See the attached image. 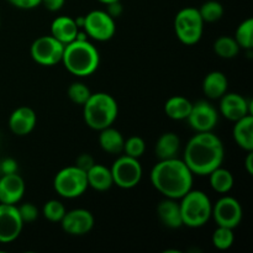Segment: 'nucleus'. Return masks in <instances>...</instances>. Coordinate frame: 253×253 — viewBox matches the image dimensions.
Here are the masks:
<instances>
[{
  "mask_svg": "<svg viewBox=\"0 0 253 253\" xmlns=\"http://www.w3.org/2000/svg\"><path fill=\"white\" fill-rule=\"evenodd\" d=\"M225 158V147L219 136L212 131L197 132L184 150L183 161L193 174L209 175L222 165Z\"/></svg>",
  "mask_w": 253,
  "mask_h": 253,
  "instance_id": "1",
  "label": "nucleus"
},
{
  "mask_svg": "<svg viewBox=\"0 0 253 253\" xmlns=\"http://www.w3.org/2000/svg\"><path fill=\"white\" fill-rule=\"evenodd\" d=\"M193 175L184 161L174 157L158 161L151 169L150 180L163 197L179 200L193 189Z\"/></svg>",
  "mask_w": 253,
  "mask_h": 253,
  "instance_id": "2",
  "label": "nucleus"
},
{
  "mask_svg": "<svg viewBox=\"0 0 253 253\" xmlns=\"http://www.w3.org/2000/svg\"><path fill=\"white\" fill-rule=\"evenodd\" d=\"M62 63L73 76L88 77L98 69L100 54L88 40H74L64 46Z\"/></svg>",
  "mask_w": 253,
  "mask_h": 253,
  "instance_id": "3",
  "label": "nucleus"
},
{
  "mask_svg": "<svg viewBox=\"0 0 253 253\" xmlns=\"http://www.w3.org/2000/svg\"><path fill=\"white\" fill-rule=\"evenodd\" d=\"M119 115V105L113 95L104 91L91 93L83 105L84 121L90 128L100 131L113 126Z\"/></svg>",
  "mask_w": 253,
  "mask_h": 253,
  "instance_id": "4",
  "label": "nucleus"
},
{
  "mask_svg": "<svg viewBox=\"0 0 253 253\" xmlns=\"http://www.w3.org/2000/svg\"><path fill=\"white\" fill-rule=\"evenodd\" d=\"M179 200L180 214L184 226L198 229L207 225L211 219L212 203L208 194L202 190L190 189Z\"/></svg>",
  "mask_w": 253,
  "mask_h": 253,
  "instance_id": "5",
  "label": "nucleus"
},
{
  "mask_svg": "<svg viewBox=\"0 0 253 253\" xmlns=\"http://www.w3.org/2000/svg\"><path fill=\"white\" fill-rule=\"evenodd\" d=\"M53 188L59 197L64 199H76L88 189L86 172L77 166H68L59 170L53 179Z\"/></svg>",
  "mask_w": 253,
  "mask_h": 253,
  "instance_id": "6",
  "label": "nucleus"
},
{
  "mask_svg": "<svg viewBox=\"0 0 253 253\" xmlns=\"http://www.w3.org/2000/svg\"><path fill=\"white\" fill-rule=\"evenodd\" d=\"M204 24L195 7H184L174 17V31L178 40L187 46H193L202 40Z\"/></svg>",
  "mask_w": 253,
  "mask_h": 253,
  "instance_id": "7",
  "label": "nucleus"
},
{
  "mask_svg": "<svg viewBox=\"0 0 253 253\" xmlns=\"http://www.w3.org/2000/svg\"><path fill=\"white\" fill-rule=\"evenodd\" d=\"M114 184L121 189H132L142 179V167L137 158L119 156L110 167Z\"/></svg>",
  "mask_w": 253,
  "mask_h": 253,
  "instance_id": "8",
  "label": "nucleus"
},
{
  "mask_svg": "<svg viewBox=\"0 0 253 253\" xmlns=\"http://www.w3.org/2000/svg\"><path fill=\"white\" fill-rule=\"evenodd\" d=\"M83 30L86 36L95 41H109L115 36V19L111 17L105 10H93L84 16Z\"/></svg>",
  "mask_w": 253,
  "mask_h": 253,
  "instance_id": "9",
  "label": "nucleus"
},
{
  "mask_svg": "<svg viewBox=\"0 0 253 253\" xmlns=\"http://www.w3.org/2000/svg\"><path fill=\"white\" fill-rule=\"evenodd\" d=\"M64 44L57 41L53 36H41L32 42L30 47L31 58L40 66H56L61 63L63 56Z\"/></svg>",
  "mask_w": 253,
  "mask_h": 253,
  "instance_id": "10",
  "label": "nucleus"
},
{
  "mask_svg": "<svg viewBox=\"0 0 253 253\" xmlns=\"http://www.w3.org/2000/svg\"><path fill=\"white\" fill-rule=\"evenodd\" d=\"M244 211L237 199L230 195H224L212 205L211 217H214L217 226L236 229L241 222Z\"/></svg>",
  "mask_w": 253,
  "mask_h": 253,
  "instance_id": "11",
  "label": "nucleus"
},
{
  "mask_svg": "<svg viewBox=\"0 0 253 253\" xmlns=\"http://www.w3.org/2000/svg\"><path fill=\"white\" fill-rule=\"evenodd\" d=\"M187 120L195 132H209L216 126L219 121V113L209 101L200 100L193 104Z\"/></svg>",
  "mask_w": 253,
  "mask_h": 253,
  "instance_id": "12",
  "label": "nucleus"
},
{
  "mask_svg": "<svg viewBox=\"0 0 253 253\" xmlns=\"http://www.w3.org/2000/svg\"><path fill=\"white\" fill-rule=\"evenodd\" d=\"M16 205L0 203V242L10 244L20 236L24 227Z\"/></svg>",
  "mask_w": 253,
  "mask_h": 253,
  "instance_id": "13",
  "label": "nucleus"
},
{
  "mask_svg": "<svg viewBox=\"0 0 253 253\" xmlns=\"http://www.w3.org/2000/svg\"><path fill=\"white\" fill-rule=\"evenodd\" d=\"M59 224L66 234L72 236H83L93 230L95 220L89 210L79 208L66 211Z\"/></svg>",
  "mask_w": 253,
  "mask_h": 253,
  "instance_id": "14",
  "label": "nucleus"
},
{
  "mask_svg": "<svg viewBox=\"0 0 253 253\" xmlns=\"http://www.w3.org/2000/svg\"><path fill=\"white\" fill-rule=\"evenodd\" d=\"M219 110L227 120L235 121L252 114V101L239 93H225L220 98Z\"/></svg>",
  "mask_w": 253,
  "mask_h": 253,
  "instance_id": "15",
  "label": "nucleus"
},
{
  "mask_svg": "<svg viewBox=\"0 0 253 253\" xmlns=\"http://www.w3.org/2000/svg\"><path fill=\"white\" fill-rule=\"evenodd\" d=\"M26 185L17 173L2 174L0 177V203L16 205L24 198Z\"/></svg>",
  "mask_w": 253,
  "mask_h": 253,
  "instance_id": "16",
  "label": "nucleus"
},
{
  "mask_svg": "<svg viewBox=\"0 0 253 253\" xmlns=\"http://www.w3.org/2000/svg\"><path fill=\"white\" fill-rule=\"evenodd\" d=\"M37 123L36 113L30 106H20L11 113L9 118V127L16 136H26L34 131Z\"/></svg>",
  "mask_w": 253,
  "mask_h": 253,
  "instance_id": "17",
  "label": "nucleus"
},
{
  "mask_svg": "<svg viewBox=\"0 0 253 253\" xmlns=\"http://www.w3.org/2000/svg\"><path fill=\"white\" fill-rule=\"evenodd\" d=\"M157 215L160 221L168 229H179L183 226L180 207L177 199L165 198L157 205Z\"/></svg>",
  "mask_w": 253,
  "mask_h": 253,
  "instance_id": "18",
  "label": "nucleus"
},
{
  "mask_svg": "<svg viewBox=\"0 0 253 253\" xmlns=\"http://www.w3.org/2000/svg\"><path fill=\"white\" fill-rule=\"evenodd\" d=\"M79 30L73 17L58 16L51 24V36L66 46L77 39Z\"/></svg>",
  "mask_w": 253,
  "mask_h": 253,
  "instance_id": "19",
  "label": "nucleus"
},
{
  "mask_svg": "<svg viewBox=\"0 0 253 253\" xmlns=\"http://www.w3.org/2000/svg\"><path fill=\"white\" fill-rule=\"evenodd\" d=\"M86 180L88 187L96 192H106L114 185L110 168L98 163H94L93 167L86 170Z\"/></svg>",
  "mask_w": 253,
  "mask_h": 253,
  "instance_id": "20",
  "label": "nucleus"
},
{
  "mask_svg": "<svg viewBox=\"0 0 253 253\" xmlns=\"http://www.w3.org/2000/svg\"><path fill=\"white\" fill-rule=\"evenodd\" d=\"M235 142L240 148L246 152L253 151V116L247 115L240 120L235 121L232 130Z\"/></svg>",
  "mask_w": 253,
  "mask_h": 253,
  "instance_id": "21",
  "label": "nucleus"
},
{
  "mask_svg": "<svg viewBox=\"0 0 253 253\" xmlns=\"http://www.w3.org/2000/svg\"><path fill=\"white\" fill-rule=\"evenodd\" d=\"M229 88V82L226 76L220 71H212L205 76L203 81V91L207 98L211 100L220 99Z\"/></svg>",
  "mask_w": 253,
  "mask_h": 253,
  "instance_id": "22",
  "label": "nucleus"
},
{
  "mask_svg": "<svg viewBox=\"0 0 253 253\" xmlns=\"http://www.w3.org/2000/svg\"><path fill=\"white\" fill-rule=\"evenodd\" d=\"M124 138L123 133L113 126L103 128L99 131V146L101 150L110 155H120L124 151Z\"/></svg>",
  "mask_w": 253,
  "mask_h": 253,
  "instance_id": "23",
  "label": "nucleus"
},
{
  "mask_svg": "<svg viewBox=\"0 0 253 253\" xmlns=\"http://www.w3.org/2000/svg\"><path fill=\"white\" fill-rule=\"evenodd\" d=\"M180 148V138L175 132H165L158 137L155 152L158 160H169L177 157Z\"/></svg>",
  "mask_w": 253,
  "mask_h": 253,
  "instance_id": "24",
  "label": "nucleus"
},
{
  "mask_svg": "<svg viewBox=\"0 0 253 253\" xmlns=\"http://www.w3.org/2000/svg\"><path fill=\"white\" fill-rule=\"evenodd\" d=\"M192 106L193 103L189 99L182 95H173L166 101L165 113L172 120H187L188 115L192 110Z\"/></svg>",
  "mask_w": 253,
  "mask_h": 253,
  "instance_id": "25",
  "label": "nucleus"
},
{
  "mask_svg": "<svg viewBox=\"0 0 253 253\" xmlns=\"http://www.w3.org/2000/svg\"><path fill=\"white\" fill-rule=\"evenodd\" d=\"M208 177H209L211 189L219 194H227L234 188V174L226 168H222L221 166L212 170Z\"/></svg>",
  "mask_w": 253,
  "mask_h": 253,
  "instance_id": "26",
  "label": "nucleus"
},
{
  "mask_svg": "<svg viewBox=\"0 0 253 253\" xmlns=\"http://www.w3.org/2000/svg\"><path fill=\"white\" fill-rule=\"evenodd\" d=\"M240 46L231 36H221L214 42V52L224 59H231L239 54Z\"/></svg>",
  "mask_w": 253,
  "mask_h": 253,
  "instance_id": "27",
  "label": "nucleus"
},
{
  "mask_svg": "<svg viewBox=\"0 0 253 253\" xmlns=\"http://www.w3.org/2000/svg\"><path fill=\"white\" fill-rule=\"evenodd\" d=\"M235 41L240 46V48H244L246 51H251L253 48V19H246L239 25L235 32Z\"/></svg>",
  "mask_w": 253,
  "mask_h": 253,
  "instance_id": "28",
  "label": "nucleus"
},
{
  "mask_svg": "<svg viewBox=\"0 0 253 253\" xmlns=\"http://www.w3.org/2000/svg\"><path fill=\"white\" fill-rule=\"evenodd\" d=\"M204 22H216L224 16V6L217 0H208L198 9Z\"/></svg>",
  "mask_w": 253,
  "mask_h": 253,
  "instance_id": "29",
  "label": "nucleus"
},
{
  "mask_svg": "<svg viewBox=\"0 0 253 253\" xmlns=\"http://www.w3.org/2000/svg\"><path fill=\"white\" fill-rule=\"evenodd\" d=\"M212 245L216 247L220 251H226L230 247L234 245L235 241V234L234 229H229V227L217 226L216 230L214 231L211 237Z\"/></svg>",
  "mask_w": 253,
  "mask_h": 253,
  "instance_id": "30",
  "label": "nucleus"
},
{
  "mask_svg": "<svg viewBox=\"0 0 253 253\" xmlns=\"http://www.w3.org/2000/svg\"><path fill=\"white\" fill-rule=\"evenodd\" d=\"M66 211L67 210L63 203L57 199L48 200L44 203L43 208H42V214L51 222H61Z\"/></svg>",
  "mask_w": 253,
  "mask_h": 253,
  "instance_id": "31",
  "label": "nucleus"
},
{
  "mask_svg": "<svg viewBox=\"0 0 253 253\" xmlns=\"http://www.w3.org/2000/svg\"><path fill=\"white\" fill-rule=\"evenodd\" d=\"M67 94H68V98L71 99L72 103L77 104V105H84L89 99V96L91 95V91L82 82H73L68 86Z\"/></svg>",
  "mask_w": 253,
  "mask_h": 253,
  "instance_id": "32",
  "label": "nucleus"
},
{
  "mask_svg": "<svg viewBox=\"0 0 253 253\" xmlns=\"http://www.w3.org/2000/svg\"><path fill=\"white\" fill-rule=\"evenodd\" d=\"M146 151V142L140 136H131L124 143V151L126 156H130L133 158L142 157Z\"/></svg>",
  "mask_w": 253,
  "mask_h": 253,
  "instance_id": "33",
  "label": "nucleus"
},
{
  "mask_svg": "<svg viewBox=\"0 0 253 253\" xmlns=\"http://www.w3.org/2000/svg\"><path fill=\"white\" fill-rule=\"evenodd\" d=\"M17 209H19L20 216H21L24 224H31V222L36 221L39 217V209L32 203H24L22 205L17 207Z\"/></svg>",
  "mask_w": 253,
  "mask_h": 253,
  "instance_id": "34",
  "label": "nucleus"
},
{
  "mask_svg": "<svg viewBox=\"0 0 253 253\" xmlns=\"http://www.w3.org/2000/svg\"><path fill=\"white\" fill-rule=\"evenodd\" d=\"M12 6L22 10H31L41 5L42 0H7Z\"/></svg>",
  "mask_w": 253,
  "mask_h": 253,
  "instance_id": "35",
  "label": "nucleus"
},
{
  "mask_svg": "<svg viewBox=\"0 0 253 253\" xmlns=\"http://www.w3.org/2000/svg\"><path fill=\"white\" fill-rule=\"evenodd\" d=\"M94 158L91 157L89 153H82L81 156H79L78 158H77L76 161V165L78 168H81V169H83L84 172H86V170L89 169V168L93 167L94 165Z\"/></svg>",
  "mask_w": 253,
  "mask_h": 253,
  "instance_id": "36",
  "label": "nucleus"
},
{
  "mask_svg": "<svg viewBox=\"0 0 253 253\" xmlns=\"http://www.w3.org/2000/svg\"><path fill=\"white\" fill-rule=\"evenodd\" d=\"M0 170L2 174H11V173H17V162L12 158H5L0 165Z\"/></svg>",
  "mask_w": 253,
  "mask_h": 253,
  "instance_id": "37",
  "label": "nucleus"
},
{
  "mask_svg": "<svg viewBox=\"0 0 253 253\" xmlns=\"http://www.w3.org/2000/svg\"><path fill=\"white\" fill-rule=\"evenodd\" d=\"M64 2H66V0H42L41 4H43L47 10L54 12L61 10L64 6Z\"/></svg>",
  "mask_w": 253,
  "mask_h": 253,
  "instance_id": "38",
  "label": "nucleus"
},
{
  "mask_svg": "<svg viewBox=\"0 0 253 253\" xmlns=\"http://www.w3.org/2000/svg\"><path fill=\"white\" fill-rule=\"evenodd\" d=\"M108 9L105 10L111 17L116 19V17L120 16L123 14V5H121V1H115V2H111V4L106 5Z\"/></svg>",
  "mask_w": 253,
  "mask_h": 253,
  "instance_id": "39",
  "label": "nucleus"
},
{
  "mask_svg": "<svg viewBox=\"0 0 253 253\" xmlns=\"http://www.w3.org/2000/svg\"><path fill=\"white\" fill-rule=\"evenodd\" d=\"M245 167H246L247 173L250 175L253 174V151L247 152V157L245 160Z\"/></svg>",
  "mask_w": 253,
  "mask_h": 253,
  "instance_id": "40",
  "label": "nucleus"
},
{
  "mask_svg": "<svg viewBox=\"0 0 253 253\" xmlns=\"http://www.w3.org/2000/svg\"><path fill=\"white\" fill-rule=\"evenodd\" d=\"M98 1H100L101 4H104V5H108V4H111V2L121 1V0H98Z\"/></svg>",
  "mask_w": 253,
  "mask_h": 253,
  "instance_id": "41",
  "label": "nucleus"
}]
</instances>
